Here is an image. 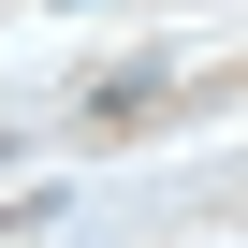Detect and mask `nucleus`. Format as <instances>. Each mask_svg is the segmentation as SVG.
<instances>
[]
</instances>
